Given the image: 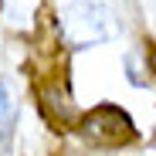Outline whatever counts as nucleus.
<instances>
[{"instance_id": "nucleus-1", "label": "nucleus", "mask_w": 156, "mask_h": 156, "mask_svg": "<svg viewBox=\"0 0 156 156\" xmlns=\"http://www.w3.org/2000/svg\"><path fill=\"white\" fill-rule=\"evenodd\" d=\"M82 136L95 146H126L136 139V126L129 119V112H122L119 105H95L92 112L82 115L78 122Z\"/></svg>"}, {"instance_id": "nucleus-3", "label": "nucleus", "mask_w": 156, "mask_h": 156, "mask_svg": "<svg viewBox=\"0 0 156 156\" xmlns=\"http://www.w3.org/2000/svg\"><path fill=\"white\" fill-rule=\"evenodd\" d=\"M149 65H153V71H156V48H149Z\"/></svg>"}, {"instance_id": "nucleus-2", "label": "nucleus", "mask_w": 156, "mask_h": 156, "mask_svg": "<svg viewBox=\"0 0 156 156\" xmlns=\"http://www.w3.org/2000/svg\"><path fill=\"white\" fill-rule=\"evenodd\" d=\"M7 115H10V98H7L4 85H0V133H4V126H7Z\"/></svg>"}]
</instances>
